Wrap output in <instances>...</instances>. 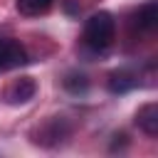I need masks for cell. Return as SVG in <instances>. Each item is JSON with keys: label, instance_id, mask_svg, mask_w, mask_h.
Listing matches in <instances>:
<instances>
[{"label": "cell", "instance_id": "obj_1", "mask_svg": "<svg viewBox=\"0 0 158 158\" xmlns=\"http://www.w3.org/2000/svg\"><path fill=\"white\" fill-rule=\"evenodd\" d=\"M114 35H116V22L114 15L106 10L94 12L84 25V44L96 54H104L114 44Z\"/></svg>", "mask_w": 158, "mask_h": 158}, {"label": "cell", "instance_id": "obj_2", "mask_svg": "<svg viewBox=\"0 0 158 158\" xmlns=\"http://www.w3.org/2000/svg\"><path fill=\"white\" fill-rule=\"evenodd\" d=\"M27 64V52L25 47L17 42V40H10V37H0V72H7V69H17Z\"/></svg>", "mask_w": 158, "mask_h": 158}, {"label": "cell", "instance_id": "obj_3", "mask_svg": "<svg viewBox=\"0 0 158 158\" xmlns=\"http://www.w3.org/2000/svg\"><path fill=\"white\" fill-rule=\"evenodd\" d=\"M35 91H37L35 79H32V77H20V79H15V81L7 86L5 99H7V104L17 106V104H27V101L35 96Z\"/></svg>", "mask_w": 158, "mask_h": 158}, {"label": "cell", "instance_id": "obj_4", "mask_svg": "<svg viewBox=\"0 0 158 158\" xmlns=\"http://www.w3.org/2000/svg\"><path fill=\"white\" fill-rule=\"evenodd\" d=\"M136 126L146 133V136H158V104H143L136 111Z\"/></svg>", "mask_w": 158, "mask_h": 158}, {"label": "cell", "instance_id": "obj_5", "mask_svg": "<svg viewBox=\"0 0 158 158\" xmlns=\"http://www.w3.org/2000/svg\"><path fill=\"white\" fill-rule=\"evenodd\" d=\"M133 25H136L138 30H143V32H153L156 25H158V2H156V0L143 2V5L136 10V15H133Z\"/></svg>", "mask_w": 158, "mask_h": 158}, {"label": "cell", "instance_id": "obj_6", "mask_svg": "<svg viewBox=\"0 0 158 158\" xmlns=\"http://www.w3.org/2000/svg\"><path fill=\"white\" fill-rule=\"evenodd\" d=\"M136 84H138V81H136V77H133L131 72H114V74L109 77V91H111V94H126V91H131Z\"/></svg>", "mask_w": 158, "mask_h": 158}, {"label": "cell", "instance_id": "obj_7", "mask_svg": "<svg viewBox=\"0 0 158 158\" xmlns=\"http://www.w3.org/2000/svg\"><path fill=\"white\" fill-rule=\"evenodd\" d=\"M52 2L54 0H15V7L25 17H37V15H44L52 7Z\"/></svg>", "mask_w": 158, "mask_h": 158}, {"label": "cell", "instance_id": "obj_8", "mask_svg": "<svg viewBox=\"0 0 158 158\" xmlns=\"http://www.w3.org/2000/svg\"><path fill=\"white\" fill-rule=\"evenodd\" d=\"M64 89H67L69 94H86L89 81H86L84 74H69V77L64 79Z\"/></svg>", "mask_w": 158, "mask_h": 158}]
</instances>
